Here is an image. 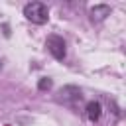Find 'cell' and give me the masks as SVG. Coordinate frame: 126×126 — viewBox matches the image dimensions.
Returning <instances> with one entry per match:
<instances>
[{
	"mask_svg": "<svg viewBox=\"0 0 126 126\" xmlns=\"http://www.w3.org/2000/svg\"><path fill=\"white\" fill-rule=\"evenodd\" d=\"M51 85H53V83H51V79H49V77H43V79H39L37 89H39V91H49V89H51Z\"/></svg>",
	"mask_w": 126,
	"mask_h": 126,
	"instance_id": "obj_6",
	"label": "cell"
},
{
	"mask_svg": "<svg viewBox=\"0 0 126 126\" xmlns=\"http://www.w3.org/2000/svg\"><path fill=\"white\" fill-rule=\"evenodd\" d=\"M85 114L91 122H98L100 120V114H102V104L98 100H89L87 106H85Z\"/></svg>",
	"mask_w": 126,
	"mask_h": 126,
	"instance_id": "obj_4",
	"label": "cell"
},
{
	"mask_svg": "<svg viewBox=\"0 0 126 126\" xmlns=\"http://www.w3.org/2000/svg\"><path fill=\"white\" fill-rule=\"evenodd\" d=\"M24 16L32 24L41 26V24H45L49 20V10H47V6L43 2H28L24 6Z\"/></svg>",
	"mask_w": 126,
	"mask_h": 126,
	"instance_id": "obj_1",
	"label": "cell"
},
{
	"mask_svg": "<svg viewBox=\"0 0 126 126\" xmlns=\"http://www.w3.org/2000/svg\"><path fill=\"white\" fill-rule=\"evenodd\" d=\"M45 49L53 55V59L57 61H63L65 55H67V45H65V39L61 35H49L45 39Z\"/></svg>",
	"mask_w": 126,
	"mask_h": 126,
	"instance_id": "obj_3",
	"label": "cell"
},
{
	"mask_svg": "<svg viewBox=\"0 0 126 126\" xmlns=\"http://www.w3.org/2000/svg\"><path fill=\"white\" fill-rule=\"evenodd\" d=\"M81 98H83L81 89L75 87V85H67V87L57 91V100L65 106H75L77 102H81Z\"/></svg>",
	"mask_w": 126,
	"mask_h": 126,
	"instance_id": "obj_2",
	"label": "cell"
},
{
	"mask_svg": "<svg viewBox=\"0 0 126 126\" xmlns=\"http://www.w3.org/2000/svg\"><path fill=\"white\" fill-rule=\"evenodd\" d=\"M0 71H2V61H0Z\"/></svg>",
	"mask_w": 126,
	"mask_h": 126,
	"instance_id": "obj_7",
	"label": "cell"
},
{
	"mask_svg": "<svg viewBox=\"0 0 126 126\" xmlns=\"http://www.w3.org/2000/svg\"><path fill=\"white\" fill-rule=\"evenodd\" d=\"M106 16H110V6H106V4H96V6H93L91 8V20L93 22H102Z\"/></svg>",
	"mask_w": 126,
	"mask_h": 126,
	"instance_id": "obj_5",
	"label": "cell"
}]
</instances>
